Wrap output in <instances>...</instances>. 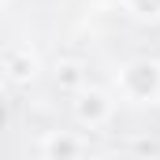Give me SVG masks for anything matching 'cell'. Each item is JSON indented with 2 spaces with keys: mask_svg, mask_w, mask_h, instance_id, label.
<instances>
[{
  "mask_svg": "<svg viewBox=\"0 0 160 160\" xmlns=\"http://www.w3.org/2000/svg\"><path fill=\"white\" fill-rule=\"evenodd\" d=\"M34 71H38V60H34L30 48H11V52H8V78L11 82L34 78Z\"/></svg>",
  "mask_w": 160,
  "mask_h": 160,
  "instance_id": "3957f363",
  "label": "cell"
},
{
  "mask_svg": "<svg viewBox=\"0 0 160 160\" xmlns=\"http://www.w3.org/2000/svg\"><path fill=\"white\" fill-rule=\"evenodd\" d=\"M108 112H112V101L104 93H97V89H82L78 101H75V116L82 123H89V127H101L108 119Z\"/></svg>",
  "mask_w": 160,
  "mask_h": 160,
  "instance_id": "7a4b0ae2",
  "label": "cell"
},
{
  "mask_svg": "<svg viewBox=\"0 0 160 160\" xmlns=\"http://www.w3.org/2000/svg\"><path fill=\"white\" fill-rule=\"evenodd\" d=\"M45 153H48V160H71L75 153H78V142L71 138V134H52V138H45Z\"/></svg>",
  "mask_w": 160,
  "mask_h": 160,
  "instance_id": "277c9868",
  "label": "cell"
},
{
  "mask_svg": "<svg viewBox=\"0 0 160 160\" xmlns=\"http://www.w3.org/2000/svg\"><path fill=\"white\" fill-rule=\"evenodd\" d=\"M119 89L127 101H153L160 93V63L153 60H134L119 71Z\"/></svg>",
  "mask_w": 160,
  "mask_h": 160,
  "instance_id": "6da1fadb",
  "label": "cell"
},
{
  "mask_svg": "<svg viewBox=\"0 0 160 160\" xmlns=\"http://www.w3.org/2000/svg\"><path fill=\"white\" fill-rule=\"evenodd\" d=\"M127 4H130V11L142 15V19H157L160 15V0H127Z\"/></svg>",
  "mask_w": 160,
  "mask_h": 160,
  "instance_id": "8992f818",
  "label": "cell"
},
{
  "mask_svg": "<svg viewBox=\"0 0 160 160\" xmlns=\"http://www.w3.org/2000/svg\"><path fill=\"white\" fill-rule=\"evenodd\" d=\"M56 82L63 89H82V67L78 63H60L56 67Z\"/></svg>",
  "mask_w": 160,
  "mask_h": 160,
  "instance_id": "5b68a950",
  "label": "cell"
}]
</instances>
